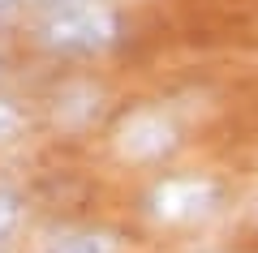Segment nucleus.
Wrapping results in <instances>:
<instances>
[{
    "label": "nucleus",
    "mask_w": 258,
    "mask_h": 253,
    "mask_svg": "<svg viewBox=\"0 0 258 253\" xmlns=\"http://www.w3.org/2000/svg\"><path fill=\"white\" fill-rule=\"evenodd\" d=\"M35 5H43V9H60V5H74V0H35Z\"/></svg>",
    "instance_id": "6e6552de"
},
{
    "label": "nucleus",
    "mask_w": 258,
    "mask_h": 253,
    "mask_svg": "<svg viewBox=\"0 0 258 253\" xmlns=\"http://www.w3.org/2000/svg\"><path fill=\"white\" fill-rule=\"evenodd\" d=\"M18 120H22V116H18V108H13L9 99H0V142L18 133Z\"/></svg>",
    "instance_id": "423d86ee"
},
{
    "label": "nucleus",
    "mask_w": 258,
    "mask_h": 253,
    "mask_svg": "<svg viewBox=\"0 0 258 253\" xmlns=\"http://www.w3.org/2000/svg\"><path fill=\"white\" fill-rule=\"evenodd\" d=\"M172 125H168L159 112H138V116H129L116 133V146L120 154L129 159H159L164 150H172Z\"/></svg>",
    "instance_id": "7ed1b4c3"
},
{
    "label": "nucleus",
    "mask_w": 258,
    "mask_h": 253,
    "mask_svg": "<svg viewBox=\"0 0 258 253\" xmlns=\"http://www.w3.org/2000/svg\"><path fill=\"white\" fill-rule=\"evenodd\" d=\"M43 253H120V236L103 232V227H82V232L52 236L43 244Z\"/></svg>",
    "instance_id": "20e7f679"
},
{
    "label": "nucleus",
    "mask_w": 258,
    "mask_h": 253,
    "mask_svg": "<svg viewBox=\"0 0 258 253\" xmlns=\"http://www.w3.org/2000/svg\"><path fill=\"white\" fill-rule=\"evenodd\" d=\"M215 206H220V189L198 176H168L147 198V210L164 223H194V219L211 215Z\"/></svg>",
    "instance_id": "f03ea898"
},
{
    "label": "nucleus",
    "mask_w": 258,
    "mask_h": 253,
    "mask_svg": "<svg viewBox=\"0 0 258 253\" xmlns=\"http://www.w3.org/2000/svg\"><path fill=\"white\" fill-rule=\"evenodd\" d=\"M120 39V18L99 0H74L47 9L39 22V43L60 56H99Z\"/></svg>",
    "instance_id": "f257e3e1"
},
{
    "label": "nucleus",
    "mask_w": 258,
    "mask_h": 253,
    "mask_svg": "<svg viewBox=\"0 0 258 253\" xmlns=\"http://www.w3.org/2000/svg\"><path fill=\"white\" fill-rule=\"evenodd\" d=\"M18 219H22V198L0 185V240H9V232L18 227Z\"/></svg>",
    "instance_id": "39448f33"
},
{
    "label": "nucleus",
    "mask_w": 258,
    "mask_h": 253,
    "mask_svg": "<svg viewBox=\"0 0 258 253\" xmlns=\"http://www.w3.org/2000/svg\"><path fill=\"white\" fill-rule=\"evenodd\" d=\"M18 5H22V0H0V22L13 18V13H18Z\"/></svg>",
    "instance_id": "0eeeda50"
}]
</instances>
